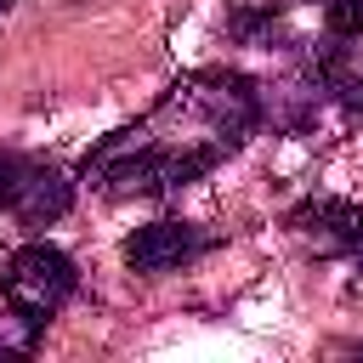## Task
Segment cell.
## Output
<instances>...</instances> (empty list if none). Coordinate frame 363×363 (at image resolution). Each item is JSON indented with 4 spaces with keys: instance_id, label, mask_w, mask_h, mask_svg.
Here are the masks:
<instances>
[{
    "instance_id": "cell-1",
    "label": "cell",
    "mask_w": 363,
    "mask_h": 363,
    "mask_svg": "<svg viewBox=\"0 0 363 363\" xmlns=\"http://www.w3.org/2000/svg\"><path fill=\"white\" fill-rule=\"evenodd\" d=\"M261 125V96L233 68H193L136 125L85 153V182L108 199H153L210 176Z\"/></svg>"
},
{
    "instance_id": "cell-2",
    "label": "cell",
    "mask_w": 363,
    "mask_h": 363,
    "mask_svg": "<svg viewBox=\"0 0 363 363\" xmlns=\"http://www.w3.org/2000/svg\"><path fill=\"white\" fill-rule=\"evenodd\" d=\"M79 289V267L68 250L34 238V244H17L0 267V295H6V312L28 329V340L68 306V295Z\"/></svg>"
},
{
    "instance_id": "cell-3",
    "label": "cell",
    "mask_w": 363,
    "mask_h": 363,
    "mask_svg": "<svg viewBox=\"0 0 363 363\" xmlns=\"http://www.w3.org/2000/svg\"><path fill=\"white\" fill-rule=\"evenodd\" d=\"M210 233H199L193 221H147V227H136L130 238H125V267L130 272H176V267H187V261H199V255H210Z\"/></svg>"
},
{
    "instance_id": "cell-4",
    "label": "cell",
    "mask_w": 363,
    "mask_h": 363,
    "mask_svg": "<svg viewBox=\"0 0 363 363\" xmlns=\"http://www.w3.org/2000/svg\"><path fill=\"white\" fill-rule=\"evenodd\" d=\"M289 227L295 233H312L329 255H346L357 272H363V204H346V199H306L289 210Z\"/></svg>"
},
{
    "instance_id": "cell-5",
    "label": "cell",
    "mask_w": 363,
    "mask_h": 363,
    "mask_svg": "<svg viewBox=\"0 0 363 363\" xmlns=\"http://www.w3.org/2000/svg\"><path fill=\"white\" fill-rule=\"evenodd\" d=\"M74 204V182L57 170V164H40V159H17V182H11V216L28 221V227H51L62 221Z\"/></svg>"
},
{
    "instance_id": "cell-6",
    "label": "cell",
    "mask_w": 363,
    "mask_h": 363,
    "mask_svg": "<svg viewBox=\"0 0 363 363\" xmlns=\"http://www.w3.org/2000/svg\"><path fill=\"white\" fill-rule=\"evenodd\" d=\"M329 40H363V0H329Z\"/></svg>"
},
{
    "instance_id": "cell-7",
    "label": "cell",
    "mask_w": 363,
    "mask_h": 363,
    "mask_svg": "<svg viewBox=\"0 0 363 363\" xmlns=\"http://www.w3.org/2000/svg\"><path fill=\"white\" fill-rule=\"evenodd\" d=\"M6 11H11V0H0V17H6Z\"/></svg>"
},
{
    "instance_id": "cell-8",
    "label": "cell",
    "mask_w": 363,
    "mask_h": 363,
    "mask_svg": "<svg viewBox=\"0 0 363 363\" xmlns=\"http://www.w3.org/2000/svg\"><path fill=\"white\" fill-rule=\"evenodd\" d=\"M0 357H6V340H0Z\"/></svg>"
}]
</instances>
